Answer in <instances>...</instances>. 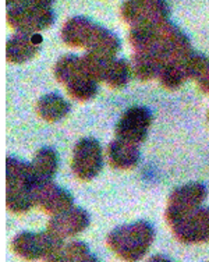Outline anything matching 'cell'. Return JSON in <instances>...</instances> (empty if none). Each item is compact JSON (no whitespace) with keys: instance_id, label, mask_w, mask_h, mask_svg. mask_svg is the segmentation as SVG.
<instances>
[{"instance_id":"cell-1","label":"cell","mask_w":209,"mask_h":262,"mask_svg":"<svg viewBox=\"0 0 209 262\" xmlns=\"http://www.w3.org/2000/svg\"><path fill=\"white\" fill-rule=\"evenodd\" d=\"M128 39L134 53L149 56L164 67L170 61L183 60L194 52L189 36L169 20L131 28Z\"/></svg>"},{"instance_id":"cell-2","label":"cell","mask_w":209,"mask_h":262,"mask_svg":"<svg viewBox=\"0 0 209 262\" xmlns=\"http://www.w3.org/2000/svg\"><path fill=\"white\" fill-rule=\"evenodd\" d=\"M63 43L82 49L88 55L116 57L120 51L119 36L85 15H74L63 24L60 32Z\"/></svg>"},{"instance_id":"cell-3","label":"cell","mask_w":209,"mask_h":262,"mask_svg":"<svg viewBox=\"0 0 209 262\" xmlns=\"http://www.w3.org/2000/svg\"><path fill=\"white\" fill-rule=\"evenodd\" d=\"M41 183L36 180L30 162L18 158L6 161V205L14 213H24L35 207L36 191Z\"/></svg>"},{"instance_id":"cell-4","label":"cell","mask_w":209,"mask_h":262,"mask_svg":"<svg viewBox=\"0 0 209 262\" xmlns=\"http://www.w3.org/2000/svg\"><path fill=\"white\" fill-rule=\"evenodd\" d=\"M56 18V11L48 0H11L7 2L6 20L15 32L42 34L49 30Z\"/></svg>"},{"instance_id":"cell-5","label":"cell","mask_w":209,"mask_h":262,"mask_svg":"<svg viewBox=\"0 0 209 262\" xmlns=\"http://www.w3.org/2000/svg\"><path fill=\"white\" fill-rule=\"evenodd\" d=\"M155 238L153 226L147 221H137L113 229L107 236V246L120 259L137 262L145 257Z\"/></svg>"},{"instance_id":"cell-6","label":"cell","mask_w":209,"mask_h":262,"mask_svg":"<svg viewBox=\"0 0 209 262\" xmlns=\"http://www.w3.org/2000/svg\"><path fill=\"white\" fill-rule=\"evenodd\" d=\"M55 77L66 88L70 98L87 102L98 94V82L82 56L64 55L55 64Z\"/></svg>"},{"instance_id":"cell-7","label":"cell","mask_w":209,"mask_h":262,"mask_svg":"<svg viewBox=\"0 0 209 262\" xmlns=\"http://www.w3.org/2000/svg\"><path fill=\"white\" fill-rule=\"evenodd\" d=\"M82 57L94 78L110 88H123L131 78V66L126 59L88 53H84Z\"/></svg>"},{"instance_id":"cell-8","label":"cell","mask_w":209,"mask_h":262,"mask_svg":"<svg viewBox=\"0 0 209 262\" xmlns=\"http://www.w3.org/2000/svg\"><path fill=\"white\" fill-rule=\"evenodd\" d=\"M103 167V149L94 137L78 140L73 148L72 170L77 179L89 182L101 173Z\"/></svg>"},{"instance_id":"cell-9","label":"cell","mask_w":209,"mask_h":262,"mask_svg":"<svg viewBox=\"0 0 209 262\" xmlns=\"http://www.w3.org/2000/svg\"><path fill=\"white\" fill-rule=\"evenodd\" d=\"M208 194L206 187L202 183H189L176 188L169 196L166 207V221L170 226L180 222L181 219L191 215L201 208Z\"/></svg>"},{"instance_id":"cell-10","label":"cell","mask_w":209,"mask_h":262,"mask_svg":"<svg viewBox=\"0 0 209 262\" xmlns=\"http://www.w3.org/2000/svg\"><path fill=\"white\" fill-rule=\"evenodd\" d=\"M61 240L48 230L43 232H21L13 238L11 248L15 255L27 261H46L61 246Z\"/></svg>"},{"instance_id":"cell-11","label":"cell","mask_w":209,"mask_h":262,"mask_svg":"<svg viewBox=\"0 0 209 262\" xmlns=\"http://www.w3.org/2000/svg\"><path fill=\"white\" fill-rule=\"evenodd\" d=\"M122 18L131 28L169 20L170 9L162 0H127L120 7Z\"/></svg>"},{"instance_id":"cell-12","label":"cell","mask_w":209,"mask_h":262,"mask_svg":"<svg viewBox=\"0 0 209 262\" xmlns=\"http://www.w3.org/2000/svg\"><path fill=\"white\" fill-rule=\"evenodd\" d=\"M152 124V113L145 106H131L119 119L114 138L140 145L148 137Z\"/></svg>"},{"instance_id":"cell-13","label":"cell","mask_w":209,"mask_h":262,"mask_svg":"<svg viewBox=\"0 0 209 262\" xmlns=\"http://www.w3.org/2000/svg\"><path fill=\"white\" fill-rule=\"evenodd\" d=\"M89 213L84 208L73 205L66 211L53 215L48 222L46 230L61 242H66L84 232L89 226Z\"/></svg>"},{"instance_id":"cell-14","label":"cell","mask_w":209,"mask_h":262,"mask_svg":"<svg viewBox=\"0 0 209 262\" xmlns=\"http://www.w3.org/2000/svg\"><path fill=\"white\" fill-rule=\"evenodd\" d=\"M174 236L183 243H202L209 240V208H198L191 215L174 223Z\"/></svg>"},{"instance_id":"cell-15","label":"cell","mask_w":209,"mask_h":262,"mask_svg":"<svg viewBox=\"0 0 209 262\" xmlns=\"http://www.w3.org/2000/svg\"><path fill=\"white\" fill-rule=\"evenodd\" d=\"M43 45L42 34L14 32L6 42V59L13 64H22L34 59Z\"/></svg>"},{"instance_id":"cell-16","label":"cell","mask_w":209,"mask_h":262,"mask_svg":"<svg viewBox=\"0 0 209 262\" xmlns=\"http://www.w3.org/2000/svg\"><path fill=\"white\" fill-rule=\"evenodd\" d=\"M73 205H74V198L72 192L55 184V182L41 183L38 187L35 207H39L46 213H51L52 216L66 211Z\"/></svg>"},{"instance_id":"cell-17","label":"cell","mask_w":209,"mask_h":262,"mask_svg":"<svg viewBox=\"0 0 209 262\" xmlns=\"http://www.w3.org/2000/svg\"><path fill=\"white\" fill-rule=\"evenodd\" d=\"M31 169L39 183L53 182L60 165V158L56 149L51 146H42L30 162Z\"/></svg>"},{"instance_id":"cell-18","label":"cell","mask_w":209,"mask_h":262,"mask_svg":"<svg viewBox=\"0 0 209 262\" xmlns=\"http://www.w3.org/2000/svg\"><path fill=\"white\" fill-rule=\"evenodd\" d=\"M140 145L131 142L122 141L114 138L107 146V158L113 167L120 170H128L131 167L137 166L140 162Z\"/></svg>"},{"instance_id":"cell-19","label":"cell","mask_w":209,"mask_h":262,"mask_svg":"<svg viewBox=\"0 0 209 262\" xmlns=\"http://www.w3.org/2000/svg\"><path fill=\"white\" fill-rule=\"evenodd\" d=\"M72 105L66 98L56 92L42 95L36 102L38 116L46 121H60L70 113Z\"/></svg>"},{"instance_id":"cell-20","label":"cell","mask_w":209,"mask_h":262,"mask_svg":"<svg viewBox=\"0 0 209 262\" xmlns=\"http://www.w3.org/2000/svg\"><path fill=\"white\" fill-rule=\"evenodd\" d=\"M45 262H99L85 243L80 240L63 242Z\"/></svg>"},{"instance_id":"cell-21","label":"cell","mask_w":209,"mask_h":262,"mask_svg":"<svg viewBox=\"0 0 209 262\" xmlns=\"http://www.w3.org/2000/svg\"><path fill=\"white\" fill-rule=\"evenodd\" d=\"M185 59H183V60L170 61V63H168L162 69L158 80L160 81V84L165 88H168V90H177L179 86L183 85L184 82L189 80V74H187V69H185Z\"/></svg>"},{"instance_id":"cell-22","label":"cell","mask_w":209,"mask_h":262,"mask_svg":"<svg viewBox=\"0 0 209 262\" xmlns=\"http://www.w3.org/2000/svg\"><path fill=\"white\" fill-rule=\"evenodd\" d=\"M148 262H173V261H172V259H169V258H166L165 255H155V257L151 258Z\"/></svg>"},{"instance_id":"cell-23","label":"cell","mask_w":209,"mask_h":262,"mask_svg":"<svg viewBox=\"0 0 209 262\" xmlns=\"http://www.w3.org/2000/svg\"><path fill=\"white\" fill-rule=\"evenodd\" d=\"M208 120H209V112H208Z\"/></svg>"}]
</instances>
